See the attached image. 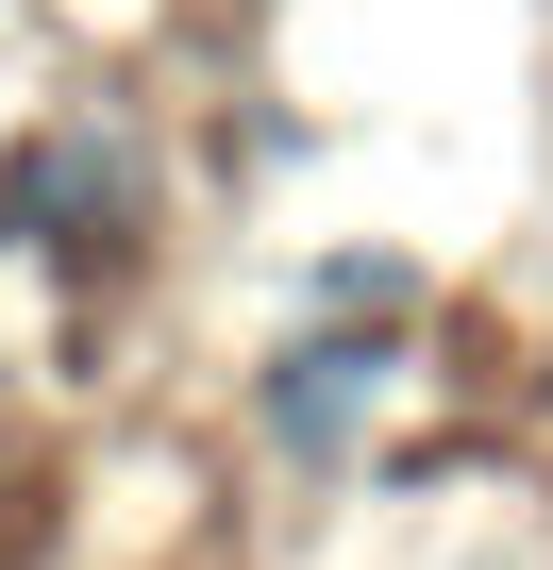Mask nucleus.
Here are the masks:
<instances>
[{"label": "nucleus", "mask_w": 553, "mask_h": 570, "mask_svg": "<svg viewBox=\"0 0 553 570\" xmlns=\"http://www.w3.org/2000/svg\"><path fill=\"white\" fill-rule=\"evenodd\" d=\"M18 218H34L51 252H118V235H135V135H51V151L18 168Z\"/></svg>", "instance_id": "obj_1"}, {"label": "nucleus", "mask_w": 553, "mask_h": 570, "mask_svg": "<svg viewBox=\"0 0 553 570\" xmlns=\"http://www.w3.org/2000/svg\"><path fill=\"white\" fill-rule=\"evenodd\" d=\"M369 403H386V353L369 336H319V353H286V386H268V436H286V453H353Z\"/></svg>", "instance_id": "obj_2"}]
</instances>
